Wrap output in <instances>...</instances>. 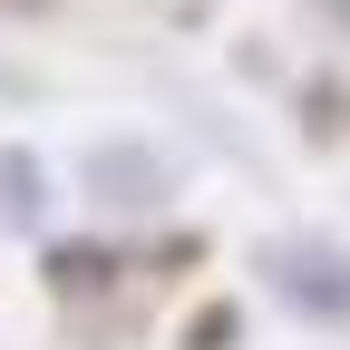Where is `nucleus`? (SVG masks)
Masks as SVG:
<instances>
[{"mask_svg": "<svg viewBox=\"0 0 350 350\" xmlns=\"http://www.w3.org/2000/svg\"><path fill=\"white\" fill-rule=\"evenodd\" d=\"M253 273L273 301H292L301 321H350V243L340 234H273L253 253Z\"/></svg>", "mask_w": 350, "mask_h": 350, "instance_id": "obj_2", "label": "nucleus"}, {"mask_svg": "<svg viewBox=\"0 0 350 350\" xmlns=\"http://www.w3.org/2000/svg\"><path fill=\"white\" fill-rule=\"evenodd\" d=\"M0 224H10V234L49 224V165H39L29 146H0Z\"/></svg>", "mask_w": 350, "mask_h": 350, "instance_id": "obj_4", "label": "nucleus"}, {"mask_svg": "<svg viewBox=\"0 0 350 350\" xmlns=\"http://www.w3.org/2000/svg\"><path fill=\"white\" fill-rule=\"evenodd\" d=\"M78 185L98 195V204H117V214H165L175 165H165L156 146H137V137H117V146H98V156L78 165Z\"/></svg>", "mask_w": 350, "mask_h": 350, "instance_id": "obj_3", "label": "nucleus"}, {"mask_svg": "<svg viewBox=\"0 0 350 350\" xmlns=\"http://www.w3.org/2000/svg\"><path fill=\"white\" fill-rule=\"evenodd\" d=\"M175 350H243V301H195Z\"/></svg>", "mask_w": 350, "mask_h": 350, "instance_id": "obj_5", "label": "nucleus"}, {"mask_svg": "<svg viewBox=\"0 0 350 350\" xmlns=\"http://www.w3.org/2000/svg\"><path fill=\"white\" fill-rule=\"evenodd\" d=\"M301 10H312V20H331V29L350 39V0H301Z\"/></svg>", "mask_w": 350, "mask_h": 350, "instance_id": "obj_6", "label": "nucleus"}, {"mask_svg": "<svg viewBox=\"0 0 350 350\" xmlns=\"http://www.w3.org/2000/svg\"><path fill=\"white\" fill-rule=\"evenodd\" d=\"M185 262H204V234L165 224L146 243H107V234H68V243H39V292L59 301V312H98L117 292H156L175 282Z\"/></svg>", "mask_w": 350, "mask_h": 350, "instance_id": "obj_1", "label": "nucleus"}]
</instances>
